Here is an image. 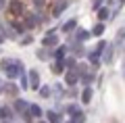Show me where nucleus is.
Instances as JSON below:
<instances>
[{
	"label": "nucleus",
	"instance_id": "nucleus-26",
	"mask_svg": "<svg viewBox=\"0 0 125 123\" xmlns=\"http://www.w3.org/2000/svg\"><path fill=\"white\" fill-rule=\"evenodd\" d=\"M50 94H52L50 86H44V88H40V96H42V98H50Z\"/></svg>",
	"mask_w": 125,
	"mask_h": 123
},
{
	"label": "nucleus",
	"instance_id": "nucleus-41",
	"mask_svg": "<svg viewBox=\"0 0 125 123\" xmlns=\"http://www.w3.org/2000/svg\"><path fill=\"white\" fill-rule=\"evenodd\" d=\"M67 123H71V121H67Z\"/></svg>",
	"mask_w": 125,
	"mask_h": 123
},
{
	"label": "nucleus",
	"instance_id": "nucleus-6",
	"mask_svg": "<svg viewBox=\"0 0 125 123\" xmlns=\"http://www.w3.org/2000/svg\"><path fill=\"white\" fill-rule=\"evenodd\" d=\"M27 106H29V104H27V100H23V98H15V102H13V111H15V113H25V111H27Z\"/></svg>",
	"mask_w": 125,
	"mask_h": 123
},
{
	"label": "nucleus",
	"instance_id": "nucleus-16",
	"mask_svg": "<svg viewBox=\"0 0 125 123\" xmlns=\"http://www.w3.org/2000/svg\"><path fill=\"white\" fill-rule=\"evenodd\" d=\"M2 31H4V35H6V38H10V40L17 38V31L13 29V25H2Z\"/></svg>",
	"mask_w": 125,
	"mask_h": 123
},
{
	"label": "nucleus",
	"instance_id": "nucleus-29",
	"mask_svg": "<svg viewBox=\"0 0 125 123\" xmlns=\"http://www.w3.org/2000/svg\"><path fill=\"white\" fill-rule=\"evenodd\" d=\"M117 42H125V27L117 31Z\"/></svg>",
	"mask_w": 125,
	"mask_h": 123
},
{
	"label": "nucleus",
	"instance_id": "nucleus-23",
	"mask_svg": "<svg viewBox=\"0 0 125 123\" xmlns=\"http://www.w3.org/2000/svg\"><path fill=\"white\" fill-rule=\"evenodd\" d=\"M50 54H52V52H50V50H46V46H44L42 50H38V58H40V61H48Z\"/></svg>",
	"mask_w": 125,
	"mask_h": 123
},
{
	"label": "nucleus",
	"instance_id": "nucleus-28",
	"mask_svg": "<svg viewBox=\"0 0 125 123\" xmlns=\"http://www.w3.org/2000/svg\"><path fill=\"white\" fill-rule=\"evenodd\" d=\"M19 88H23V90H29V79H27L23 73H21V86H19Z\"/></svg>",
	"mask_w": 125,
	"mask_h": 123
},
{
	"label": "nucleus",
	"instance_id": "nucleus-35",
	"mask_svg": "<svg viewBox=\"0 0 125 123\" xmlns=\"http://www.w3.org/2000/svg\"><path fill=\"white\" fill-rule=\"evenodd\" d=\"M123 79H125V58H123Z\"/></svg>",
	"mask_w": 125,
	"mask_h": 123
},
{
	"label": "nucleus",
	"instance_id": "nucleus-3",
	"mask_svg": "<svg viewBox=\"0 0 125 123\" xmlns=\"http://www.w3.org/2000/svg\"><path fill=\"white\" fill-rule=\"evenodd\" d=\"M65 81H67V86H75L77 81H79V71L73 67V69H67V73H65Z\"/></svg>",
	"mask_w": 125,
	"mask_h": 123
},
{
	"label": "nucleus",
	"instance_id": "nucleus-38",
	"mask_svg": "<svg viewBox=\"0 0 125 123\" xmlns=\"http://www.w3.org/2000/svg\"><path fill=\"white\" fill-rule=\"evenodd\" d=\"M111 123H119V121H111Z\"/></svg>",
	"mask_w": 125,
	"mask_h": 123
},
{
	"label": "nucleus",
	"instance_id": "nucleus-5",
	"mask_svg": "<svg viewBox=\"0 0 125 123\" xmlns=\"http://www.w3.org/2000/svg\"><path fill=\"white\" fill-rule=\"evenodd\" d=\"M23 17H25V21H23V25H25L27 29H33V27H36L38 23L42 21V19L38 17V15H31V13H27V15H23Z\"/></svg>",
	"mask_w": 125,
	"mask_h": 123
},
{
	"label": "nucleus",
	"instance_id": "nucleus-31",
	"mask_svg": "<svg viewBox=\"0 0 125 123\" xmlns=\"http://www.w3.org/2000/svg\"><path fill=\"white\" fill-rule=\"evenodd\" d=\"M102 4H104V0H92V6H94V11H98Z\"/></svg>",
	"mask_w": 125,
	"mask_h": 123
},
{
	"label": "nucleus",
	"instance_id": "nucleus-17",
	"mask_svg": "<svg viewBox=\"0 0 125 123\" xmlns=\"http://www.w3.org/2000/svg\"><path fill=\"white\" fill-rule=\"evenodd\" d=\"M46 117H48L50 123H61V115L54 113V111H46Z\"/></svg>",
	"mask_w": 125,
	"mask_h": 123
},
{
	"label": "nucleus",
	"instance_id": "nucleus-40",
	"mask_svg": "<svg viewBox=\"0 0 125 123\" xmlns=\"http://www.w3.org/2000/svg\"><path fill=\"white\" fill-rule=\"evenodd\" d=\"M40 123H46V121H40Z\"/></svg>",
	"mask_w": 125,
	"mask_h": 123
},
{
	"label": "nucleus",
	"instance_id": "nucleus-21",
	"mask_svg": "<svg viewBox=\"0 0 125 123\" xmlns=\"http://www.w3.org/2000/svg\"><path fill=\"white\" fill-rule=\"evenodd\" d=\"M104 34V23H96L92 27V35H102Z\"/></svg>",
	"mask_w": 125,
	"mask_h": 123
},
{
	"label": "nucleus",
	"instance_id": "nucleus-10",
	"mask_svg": "<svg viewBox=\"0 0 125 123\" xmlns=\"http://www.w3.org/2000/svg\"><path fill=\"white\" fill-rule=\"evenodd\" d=\"M92 38V31H88V29H77L75 31V40L77 42H85V40H90Z\"/></svg>",
	"mask_w": 125,
	"mask_h": 123
},
{
	"label": "nucleus",
	"instance_id": "nucleus-7",
	"mask_svg": "<svg viewBox=\"0 0 125 123\" xmlns=\"http://www.w3.org/2000/svg\"><path fill=\"white\" fill-rule=\"evenodd\" d=\"M75 29H77V19H69V21L62 23V27H61L62 34H71V31H75Z\"/></svg>",
	"mask_w": 125,
	"mask_h": 123
},
{
	"label": "nucleus",
	"instance_id": "nucleus-13",
	"mask_svg": "<svg viewBox=\"0 0 125 123\" xmlns=\"http://www.w3.org/2000/svg\"><path fill=\"white\" fill-rule=\"evenodd\" d=\"M13 119V111L6 106H0V121H10Z\"/></svg>",
	"mask_w": 125,
	"mask_h": 123
},
{
	"label": "nucleus",
	"instance_id": "nucleus-20",
	"mask_svg": "<svg viewBox=\"0 0 125 123\" xmlns=\"http://www.w3.org/2000/svg\"><path fill=\"white\" fill-rule=\"evenodd\" d=\"M62 67H65V61H56V63H54V65H52V73L61 75L62 71H65V69H62Z\"/></svg>",
	"mask_w": 125,
	"mask_h": 123
},
{
	"label": "nucleus",
	"instance_id": "nucleus-25",
	"mask_svg": "<svg viewBox=\"0 0 125 123\" xmlns=\"http://www.w3.org/2000/svg\"><path fill=\"white\" fill-rule=\"evenodd\" d=\"M10 25H13V29L17 31V34H23V31L27 29V27L23 25V23H19V21H13V23H10Z\"/></svg>",
	"mask_w": 125,
	"mask_h": 123
},
{
	"label": "nucleus",
	"instance_id": "nucleus-1",
	"mask_svg": "<svg viewBox=\"0 0 125 123\" xmlns=\"http://www.w3.org/2000/svg\"><path fill=\"white\" fill-rule=\"evenodd\" d=\"M9 13L13 15L15 19L23 17V15H25V4H23L21 0H13V2H9Z\"/></svg>",
	"mask_w": 125,
	"mask_h": 123
},
{
	"label": "nucleus",
	"instance_id": "nucleus-32",
	"mask_svg": "<svg viewBox=\"0 0 125 123\" xmlns=\"http://www.w3.org/2000/svg\"><path fill=\"white\" fill-rule=\"evenodd\" d=\"M31 42H33V38H31V35H27V38H23V40H21V44H23V46L31 44Z\"/></svg>",
	"mask_w": 125,
	"mask_h": 123
},
{
	"label": "nucleus",
	"instance_id": "nucleus-4",
	"mask_svg": "<svg viewBox=\"0 0 125 123\" xmlns=\"http://www.w3.org/2000/svg\"><path fill=\"white\" fill-rule=\"evenodd\" d=\"M58 44V35H54V31H48V34L42 38V46H46V48H52V46Z\"/></svg>",
	"mask_w": 125,
	"mask_h": 123
},
{
	"label": "nucleus",
	"instance_id": "nucleus-30",
	"mask_svg": "<svg viewBox=\"0 0 125 123\" xmlns=\"http://www.w3.org/2000/svg\"><path fill=\"white\" fill-rule=\"evenodd\" d=\"M31 2H33V6H36L38 11H40V9H44V2H46V0H31Z\"/></svg>",
	"mask_w": 125,
	"mask_h": 123
},
{
	"label": "nucleus",
	"instance_id": "nucleus-34",
	"mask_svg": "<svg viewBox=\"0 0 125 123\" xmlns=\"http://www.w3.org/2000/svg\"><path fill=\"white\" fill-rule=\"evenodd\" d=\"M4 6H6V0H0V11L4 9Z\"/></svg>",
	"mask_w": 125,
	"mask_h": 123
},
{
	"label": "nucleus",
	"instance_id": "nucleus-12",
	"mask_svg": "<svg viewBox=\"0 0 125 123\" xmlns=\"http://www.w3.org/2000/svg\"><path fill=\"white\" fill-rule=\"evenodd\" d=\"M67 52H69V46L67 44H65V46H58L56 52H54V58H56V61H62V58L67 56Z\"/></svg>",
	"mask_w": 125,
	"mask_h": 123
},
{
	"label": "nucleus",
	"instance_id": "nucleus-39",
	"mask_svg": "<svg viewBox=\"0 0 125 123\" xmlns=\"http://www.w3.org/2000/svg\"><path fill=\"white\" fill-rule=\"evenodd\" d=\"M2 123H9V121H2Z\"/></svg>",
	"mask_w": 125,
	"mask_h": 123
},
{
	"label": "nucleus",
	"instance_id": "nucleus-18",
	"mask_svg": "<svg viewBox=\"0 0 125 123\" xmlns=\"http://www.w3.org/2000/svg\"><path fill=\"white\" fill-rule=\"evenodd\" d=\"M92 79H94V75L90 73V71H85V73H81V75H79V81H81L83 86H88L90 81H92Z\"/></svg>",
	"mask_w": 125,
	"mask_h": 123
},
{
	"label": "nucleus",
	"instance_id": "nucleus-15",
	"mask_svg": "<svg viewBox=\"0 0 125 123\" xmlns=\"http://www.w3.org/2000/svg\"><path fill=\"white\" fill-rule=\"evenodd\" d=\"M113 52H117V50H115V44H113V46H106V52L102 54V61H104V63H111V61H113Z\"/></svg>",
	"mask_w": 125,
	"mask_h": 123
},
{
	"label": "nucleus",
	"instance_id": "nucleus-8",
	"mask_svg": "<svg viewBox=\"0 0 125 123\" xmlns=\"http://www.w3.org/2000/svg\"><path fill=\"white\" fill-rule=\"evenodd\" d=\"M67 9H69V2H67V0H61V2L52 9V17H61V13H62V11H67Z\"/></svg>",
	"mask_w": 125,
	"mask_h": 123
},
{
	"label": "nucleus",
	"instance_id": "nucleus-36",
	"mask_svg": "<svg viewBox=\"0 0 125 123\" xmlns=\"http://www.w3.org/2000/svg\"><path fill=\"white\" fill-rule=\"evenodd\" d=\"M111 2H113V0H106V4H111Z\"/></svg>",
	"mask_w": 125,
	"mask_h": 123
},
{
	"label": "nucleus",
	"instance_id": "nucleus-33",
	"mask_svg": "<svg viewBox=\"0 0 125 123\" xmlns=\"http://www.w3.org/2000/svg\"><path fill=\"white\" fill-rule=\"evenodd\" d=\"M4 38H6V35H4V31H2V25H0V44L4 42Z\"/></svg>",
	"mask_w": 125,
	"mask_h": 123
},
{
	"label": "nucleus",
	"instance_id": "nucleus-11",
	"mask_svg": "<svg viewBox=\"0 0 125 123\" xmlns=\"http://www.w3.org/2000/svg\"><path fill=\"white\" fill-rule=\"evenodd\" d=\"M27 113H29L33 119H40L42 115H44V113H42V109H40L38 104H29V106H27Z\"/></svg>",
	"mask_w": 125,
	"mask_h": 123
},
{
	"label": "nucleus",
	"instance_id": "nucleus-2",
	"mask_svg": "<svg viewBox=\"0 0 125 123\" xmlns=\"http://www.w3.org/2000/svg\"><path fill=\"white\" fill-rule=\"evenodd\" d=\"M27 79H29V88L31 90H40V73H38L36 69H29V73H27Z\"/></svg>",
	"mask_w": 125,
	"mask_h": 123
},
{
	"label": "nucleus",
	"instance_id": "nucleus-24",
	"mask_svg": "<svg viewBox=\"0 0 125 123\" xmlns=\"http://www.w3.org/2000/svg\"><path fill=\"white\" fill-rule=\"evenodd\" d=\"M71 123H85V115H83V113L71 115Z\"/></svg>",
	"mask_w": 125,
	"mask_h": 123
},
{
	"label": "nucleus",
	"instance_id": "nucleus-14",
	"mask_svg": "<svg viewBox=\"0 0 125 123\" xmlns=\"http://www.w3.org/2000/svg\"><path fill=\"white\" fill-rule=\"evenodd\" d=\"M2 90H4L6 94H10V96H15V94L19 92V86L13 84V81H9V84H4V88H2Z\"/></svg>",
	"mask_w": 125,
	"mask_h": 123
},
{
	"label": "nucleus",
	"instance_id": "nucleus-37",
	"mask_svg": "<svg viewBox=\"0 0 125 123\" xmlns=\"http://www.w3.org/2000/svg\"><path fill=\"white\" fill-rule=\"evenodd\" d=\"M119 2H121V4H125V0H119Z\"/></svg>",
	"mask_w": 125,
	"mask_h": 123
},
{
	"label": "nucleus",
	"instance_id": "nucleus-19",
	"mask_svg": "<svg viewBox=\"0 0 125 123\" xmlns=\"http://www.w3.org/2000/svg\"><path fill=\"white\" fill-rule=\"evenodd\" d=\"M108 17H111V11H108L106 6H100V9H98V19L104 21V19H108Z\"/></svg>",
	"mask_w": 125,
	"mask_h": 123
},
{
	"label": "nucleus",
	"instance_id": "nucleus-27",
	"mask_svg": "<svg viewBox=\"0 0 125 123\" xmlns=\"http://www.w3.org/2000/svg\"><path fill=\"white\" fill-rule=\"evenodd\" d=\"M62 61H65V67H67V69H73V67H75V58H71V56H65Z\"/></svg>",
	"mask_w": 125,
	"mask_h": 123
},
{
	"label": "nucleus",
	"instance_id": "nucleus-9",
	"mask_svg": "<svg viewBox=\"0 0 125 123\" xmlns=\"http://www.w3.org/2000/svg\"><path fill=\"white\" fill-rule=\"evenodd\" d=\"M92 96H94V90L90 88V86H85L83 92H81V102H83V104H90V102H92Z\"/></svg>",
	"mask_w": 125,
	"mask_h": 123
},
{
	"label": "nucleus",
	"instance_id": "nucleus-22",
	"mask_svg": "<svg viewBox=\"0 0 125 123\" xmlns=\"http://www.w3.org/2000/svg\"><path fill=\"white\" fill-rule=\"evenodd\" d=\"M65 113L67 115H77V113H81V109H79V104H69L65 109Z\"/></svg>",
	"mask_w": 125,
	"mask_h": 123
}]
</instances>
